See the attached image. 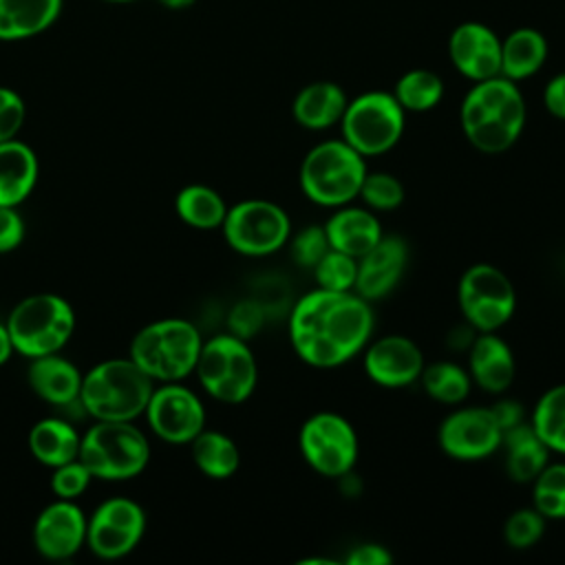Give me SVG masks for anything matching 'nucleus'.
<instances>
[{"mask_svg":"<svg viewBox=\"0 0 565 565\" xmlns=\"http://www.w3.org/2000/svg\"><path fill=\"white\" fill-rule=\"evenodd\" d=\"M152 382L130 358L106 360L82 377L79 402L97 422H132L146 411Z\"/></svg>","mask_w":565,"mask_h":565,"instance_id":"nucleus-3","label":"nucleus"},{"mask_svg":"<svg viewBox=\"0 0 565 565\" xmlns=\"http://www.w3.org/2000/svg\"><path fill=\"white\" fill-rule=\"evenodd\" d=\"M322 227L327 232L329 247L344 252L353 258L366 254L384 236L377 214L366 205L358 207L347 203L342 207H335Z\"/></svg>","mask_w":565,"mask_h":565,"instance_id":"nucleus-21","label":"nucleus"},{"mask_svg":"<svg viewBox=\"0 0 565 565\" xmlns=\"http://www.w3.org/2000/svg\"><path fill=\"white\" fill-rule=\"evenodd\" d=\"M419 382L424 386V393L446 406H459L468 399L472 380L468 369H463L457 362L439 360L433 364H424V371L419 375Z\"/></svg>","mask_w":565,"mask_h":565,"instance_id":"nucleus-31","label":"nucleus"},{"mask_svg":"<svg viewBox=\"0 0 565 565\" xmlns=\"http://www.w3.org/2000/svg\"><path fill=\"white\" fill-rule=\"evenodd\" d=\"M406 128V110L393 93L366 90L349 99L340 119L342 139L364 159L393 150Z\"/></svg>","mask_w":565,"mask_h":565,"instance_id":"nucleus-9","label":"nucleus"},{"mask_svg":"<svg viewBox=\"0 0 565 565\" xmlns=\"http://www.w3.org/2000/svg\"><path fill=\"white\" fill-rule=\"evenodd\" d=\"M38 157L18 141H0V205H20L38 183Z\"/></svg>","mask_w":565,"mask_h":565,"instance_id":"nucleus-25","label":"nucleus"},{"mask_svg":"<svg viewBox=\"0 0 565 565\" xmlns=\"http://www.w3.org/2000/svg\"><path fill=\"white\" fill-rule=\"evenodd\" d=\"M369 168L344 139H327L309 148L298 170L302 194L320 207H342L358 199Z\"/></svg>","mask_w":565,"mask_h":565,"instance_id":"nucleus-4","label":"nucleus"},{"mask_svg":"<svg viewBox=\"0 0 565 565\" xmlns=\"http://www.w3.org/2000/svg\"><path fill=\"white\" fill-rule=\"evenodd\" d=\"M490 411H492L494 419L499 422V426H501L503 430H508V428H512V426H516V424L523 422V406H521L519 402L510 399V397H503V399L494 402V404L490 406Z\"/></svg>","mask_w":565,"mask_h":565,"instance_id":"nucleus-45","label":"nucleus"},{"mask_svg":"<svg viewBox=\"0 0 565 565\" xmlns=\"http://www.w3.org/2000/svg\"><path fill=\"white\" fill-rule=\"evenodd\" d=\"M362 203L373 212H393L404 203V185L391 172H366L360 194Z\"/></svg>","mask_w":565,"mask_h":565,"instance_id":"nucleus-35","label":"nucleus"},{"mask_svg":"<svg viewBox=\"0 0 565 565\" xmlns=\"http://www.w3.org/2000/svg\"><path fill=\"white\" fill-rule=\"evenodd\" d=\"M265 322V311L256 300H241L232 307L227 324H230V333L249 340L254 333L260 331Z\"/></svg>","mask_w":565,"mask_h":565,"instance_id":"nucleus-40","label":"nucleus"},{"mask_svg":"<svg viewBox=\"0 0 565 565\" xmlns=\"http://www.w3.org/2000/svg\"><path fill=\"white\" fill-rule=\"evenodd\" d=\"M547 60V40L539 29L519 26L501 40V75L523 82L541 71Z\"/></svg>","mask_w":565,"mask_h":565,"instance_id":"nucleus-27","label":"nucleus"},{"mask_svg":"<svg viewBox=\"0 0 565 565\" xmlns=\"http://www.w3.org/2000/svg\"><path fill=\"white\" fill-rule=\"evenodd\" d=\"M13 351H15V349H13L11 335H9V331H7V324L0 322V366L11 358Z\"/></svg>","mask_w":565,"mask_h":565,"instance_id":"nucleus-46","label":"nucleus"},{"mask_svg":"<svg viewBox=\"0 0 565 565\" xmlns=\"http://www.w3.org/2000/svg\"><path fill=\"white\" fill-rule=\"evenodd\" d=\"M545 516L534 508L514 510L503 523V539L514 550H530L536 545L545 532Z\"/></svg>","mask_w":565,"mask_h":565,"instance_id":"nucleus-37","label":"nucleus"},{"mask_svg":"<svg viewBox=\"0 0 565 565\" xmlns=\"http://www.w3.org/2000/svg\"><path fill=\"white\" fill-rule=\"evenodd\" d=\"M532 505L547 521L565 519V461H547V466L532 479Z\"/></svg>","mask_w":565,"mask_h":565,"instance_id":"nucleus-34","label":"nucleus"},{"mask_svg":"<svg viewBox=\"0 0 565 565\" xmlns=\"http://www.w3.org/2000/svg\"><path fill=\"white\" fill-rule=\"evenodd\" d=\"M344 563H349V565H388V563H393V554L382 543L364 541V543L353 545L347 552Z\"/></svg>","mask_w":565,"mask_h":565,"instance_id":"nucleus-43","label":"nucleus"},{"mask_svg":"<svg viewBox=\"0 0 565 565\" xmlns=\"http://www.w3.org/2000/svg\"><path fill=\"white\" fill-rule=\"evenodd\" d=\"M53 470L55 472H53V479H51V488L57 494V499H68V501L77 499L88 488V483L93 479L90 470L79 459L62 463Z\"/></svg>","mask_w":565,"mask_h":565,"instance_id":"nucleus-39","label":"nucleus"},{"mask_svg":"<svg viewBox=\"0 0 565 565\" xmlns=\"http://www.w3.org/2000/svg\"><path fill=\"white\" fill-rule=\"evenodd\" d=\"M190 444L196 468L210 479H230L241 466L238 446L225 433L203 428Z\"/></svg>","mask_w":565,"mask_h":565,"instance_id":"nucleus-29","label":"nucleus"},{"mask_svg":"<svg viewBox=\"0 0 565 565\" xmlns=\"http://www.w3.org/2000/svg\"><path fill=\"white\" fill-rule=\"evenodd\" d=\"M77 459L95 479L124 481L148 466L150 446L146 435L130 422H97L79 437Z\"/></svg>","mask_w":565,"mask_h":565,"instance_id":"nucleus-8","label":"nucleus"},{"mask_svg":"<svg viewBox=\"0 0 565 565\" xmlns=\"http://www.w3.org/2000/svg\"><path fill=\"white\" fill-rule=\"evenodd\" d=\"M298 448L311 470L331 479L351 475L360 455V441L353 424L333 411L313 413L302 422Z\"/></svg>","mask_w":565,"mask_h":565,"instance_id":"nucleus-11","label":"nucleus"},{"mask_svg":"<svg viewBox=\"0 0 565 565\" xmlns=\"http://www.w3.org/2000/svg\"><path fill=\"white\" fill-rule=\"evenodd\" d=\"M106 2H135V0H106Z\"/></svg>","mask_w":565,"mask_h":565,"instance_id":"nucleus-48","label":"nucleus"},{"mask_svg":"<svg viewBox=\"0 0 565 565\" xmlns=\"http://www.w3.org/2000/svg\"><path fill=\"white\" fill-rule=\"evenodd\" d=\"M543 106H545V110L552 117L565 121V71L554 75L545 84V88H543Z\"/></svg>","mask_w":565,"mask_h":565,"instance_id":"nucleus-44","label":"nucleus"},{"mask_svg":"<svg viewBox=\"0 0 565 565\" xmlns=\"http://www.w3.org/2000/svg\"><path fill=\"white\" fill-rule=\"evenodd\" d=\"M468 373L472 384L490 395L508 391L516 373L510 344L497 331H479L468 347Z\"/></svg>","mask_w":565,"mask_h":565,"instance_id":"nucleus-20","label":"nucleus"},{"mask_svg":"<svg viewBox=\"0 0 565 565\" xmlns=\"http://www.w3.org/2000/svg\"><path fill=\"white\" fill-rule=\"evenodd\" d=\"M527 119L525 97L516 82L497 75L472 82L459 106V126L472 148L486 154L510 150Z\"/></svg>","mask_w":565,"mask_h":565,"instance_id":"nucleus-2","label":"nucleus"},{"mask_svg":"<svg viewBox=\"0 0 565 565\" xmlns=\"http://www.w3.org/2000/svg\"><path fill=\"white\" fill-rule=\"evenodd\" d=\"M313 280L322 289H333V291H353L355 276H358V258L329 249L311 269Z\"/></svg>","mask_w":565,"mask_h":565,"instance_id":"nucleus-36","label":"nucleus"},{"mask_svg":"<svg viewBox=\"0 0 565 565\" xmlns=\"http://www.w3.org/2000/svg\"><path fill=\"white\" fill-rule=\"evenodd\" d=\"M24 238V221L11 205H0V254L13 252Z\"/></svg>","mask_w":565,"mask_h":565,"instance_id":"nucleus-42","label":"nucleus"},{"mask_svg":"<svg viewBox=\"0 0 565 565\" xmlns=\"http://www.w3.org/2000/svg\"><path fill=\"white\" fill-rule=\"evenodd\" d=\"M203 340L199 329L183 318H166L143 327L130 342V360L152 380L179 382L199 360Z\"/></svg>","mask_w":565,"mask_h":565,"instance_id":"nucleus-5","label":"nucleus"},{"mask_svg":"<svg viewBox=\"0 0 565 565\" xmlns=\"http://www.w3.org/2000/svg\"><path fill=\"white\" fill-rule=\"evenodd\" d=\"M530 426L550 452L565 457V382L550 386L536 399Z\"/></svg>","mask_w":565,"mask_h":565,"instance_id":"nucleus-32","label":"nucleus"},{"mask_svg":"<svg viewBox=\"0 0 565 565\" xmlns=\"http://www.w3.org/2000/svg\"><path fill=\"white\" fill-rule=\"evenodd\" d=\"M146 532L143 508L126 497H115L97 505L86 525L90 552L104 561L130 554Z\"/></svg>","mask_w":565,"mask_h":565,"instance_id":"nucleus-14","label":"nucleus"},{"mask_svg":"<svg viewBox=\"0 0 565 565\" xmlns=\"http://www.w3.org/2000/svg\"><path fill=\"white\" fill-rule=\"evenodd\" d=\"M393 95L406 113H428L444 97V82L435 71L411 68L393 86Z\"/></svg>","mask_w":565,"mask_h":565,"instance_id":"nucleus-33","label":"nucleus"},{"mask_svg":"<svg viewBox=\"0 0 565 565\" xmlns=\"http://www.w3.org/2000/svg\"><path fill=\"white\" fill-rule=\"evenodd\" d=\"M194 373L205 393L223 404L245 402L258 382V364L247 340L221 333L203 342Z\"/></svg>","mask_w":565,"mask_h":565,"instance_id":"nucleus-7","label":"nucleus"},{"mask_svg":"<svg viewBox=\"0 0 565 565\" xmlns=\"http://www.w3.org/2000/svg\"><path fill=\"white\" fill-rule=\"evenodd\" d=\"M161 7L166 9H172V11H181V9H188L192 7L196 0H157Z\"/></svg>","mask_w":565,"mask_h":565,"instance_id":"nucleus-47","label":"nucleus"},{"mask_svg":"<svg viewBox=\"0 0 565 565\" xmlns=\"http://www.w3.org/2000/svg\"><path fill=\"white\" fill-rule=\"evenodd\" d=\"M457 302L470 329L499 331L516 311V291L503 269L475 263L459 278Z\"/></svg>","mask_w":565,"mask_h":565,"instance_id":"nucleus-12","label":"nucleus"},{"mask_svg":"<svg viewBox=\"0 0 565 565\" xmlns=\"http://www.w3.org/2000/svg\"><path fill=\"white\" fill-rule=\"evenodd\" d=\"M448 57L470 82L497 77L501 75V38L483 22H461L448 38Z\"/></svg>","mask_w":565,"mask_h":565,"instance_id":"nucleus-17","label":"nucleus"},{"mask_svg":"<svg viewBox=\"0 0 565 565\" xmlns=\"http://www.w3.org/2000/svg\"><path fill=\"white\" fill-rule=\"evenodd\" d=\"M408 265V243L397 234H384L358 258L353 291L369 302L386 298L402 280Z\"/></svg>","mask_w":565,"mask_h":565,"instance_id":"nucleus-19","label":"nucleus"},{"mask_svg":"<svg viewBox=\"0 0 565 565\" xmlns=\"http://www.w3.org/2000/svg\"><path fill=\"white\" fill-rule=\"evenodd\" d=\"M503 428L486 406H457L439 428L437 441L446 457L455 461H479L501 448Z\"/></svg>","mask_w":565,"mask_h":565,"instance_id":"nucleus-13","label":"nucleus"},{"mask_svg":"<svg viewBox=\"0 0 565 565\" xmlns=\"http://www.w3.org/2000/svg\"><path fill=\"white\" fill-rule=\"evenodd\" d=\"M347 104L349 97L340 84L320 79L302 86L296 93L291 102V115L305 130H327L340 124Z\"/></svg>","mask_w":565,"mask_h":565,"instance_id":"nucleus-22","label":"nucleus"},{"mask_svg":"<svg viewBox=\"0 0 565 565\" xmlns=\"http://www.w3.org/2000/svg\"><path fill=\"white\" fill-rule=\"evenodd\" d=\"M289 254L302 269H313L316 263L331 249L322 225H305L289 236Z\"/></svg>","mask_w":565,"mask_h":565,"instance_id":"nucleus-38","label":"nucleus"},{"mask_svg":"<svg viewBox=\"0 0 565 565\" xmlns=\"http://www.w3.org/2000/svg\"><path fill=\"white\" fill-rule=\"evenodd\" d=\"M143 413L152 433L168 444H190L205 428L201 399L179 382L154 388Z\"/></svg>","mask_w":565,"mask_h":565,"instance_id":"nucleus-15","label":"nucleus"},{"mask_svg":"<svg viewBox=\"0 0 565 565\" xmlns=\"http://www.w3.org/2000/svg\"><path fill=\"white\" fill-rule=\"evenodd\" d=\"M174 210L183 223L196 230H216L227 214L223 196L201 183H192L179 190L174 199Z\"/></svg>","mask_w":565,"mask_h":565,"instance_id":"nucleus-30","label":"nucleus"},{"mask_svg":"<svg viewBox=\"0 0 565 565\" xmlns=\"http://www.w3.org/2000/svg\"><path fill=\"white\" fill-rule=\"evenodd\" d=\"M501 448L505 450V470L516 483H532V479L547 466L550 450L539 439L530 422H521L503 430Z\"/></svg>","mask_w":565,"mask_h":565,"instance_id":"nucleus-26","label":"nucleus"},{"mask_svg":"<svg viewBox=\"0 0 565 565\" xmlns=\"http://www.w3.org/2000/svg\"><path fill=\"white\" fill-rule=\"evenodd\" d=\"M221 230L234 252L260 258L276 254L289 243L291 218L274 201L245 199L227 207Z\"/></svg>","mask_w":565,"mask_h":565,"instance_id":"nucleus-10","label":"nucleus"},{"mask_svg":"<svg viewBox=\"0 0 565 565\" xmlns=\"http://www.w3.org/2000/svg\"><path fill=\"white\" fill-rule=\"evenodd\" d=\"M4 324L13 349L33 360L57 353L71 340L75 313L62 296L33 294L11 309Z\"/></svg>","mask_w":565,"mask_h":565,"instance_id":"nucleus-6","label":"nucleus"},{"mask_svg":"<svg viewBox=\"0 0 565 565\" xmlns=\"http://www.w3.org/2000/svg\"><path fill=\"white\" fill-rule=\"evenodd\" d=\"M64 0H0V42L29 40L51 29Z\"/></svg>","mask_w":565,"mask_h":565,"instance_id":"nucleus-24","label":"nucleus"},{"mask_svg":"<svg viewBox=\"0 0 565 565\" xmlns=\"http://www.w3.org/2000/svg\"><path fill=\"white\" fill-rule=\"evenodd\" d=\"M29 450L31 455L49 466L57 468L62 463H68L77 459L79 455V435L71 424L57 417H46L40 419L31 430H29Z\"/></svg>","mask_w":565,"mask_h":565,"instance_id":"nucleus-28","label":"nucleus"},{"mask_svg":"<svg viewBox=\"0 0 565 565\" xmlns=\"http://www.w3.org/2000/svg\"><path fill=\"white\" fill-rule=\"evenodd\" d=\"M24 115L26 108L22 97L11 88L0 86V141L15 139L24 124Z\"/></svg>","mask_w":565,"mask_h":565,"instance_id":"nucleus-41","label":"nucleus"},{"mask_svg":"<svg viewBox=\"0 0 565 565\" xmlns=\"http://www.w3.org/2000/svg\"><path fill=\"white\" fill-rule=\"evenodd\" d=\"M86 516L68 499L49 503L35 519L33 545L46 561H66L86 543Z\"/></svg>","mask_w":565,"mask_h":565,"instance_id":"nucleus-18","label":"nucleus"},{"mask_svg":"<svg viewBox=\"0 0 565 565\" xmlns=\"http://www.w3.org/2000/svg\"><path fill=\"white\" fill-rule=\"evenodd\" d=\"M362 362L366 377L384 388H404L415 384L426 364L415 340L402 333L369 340Z\"/></svg>","mask_w":565,"mask_h":565,"instance_id":"nucleus-16","label":"nucleus"},{"mask_svg":"<svg viewBox=\"0 0 565 565\" xmlns=\"http://www.w3.org/2000/svg\"><path fill=\"white\" fill-rule=\"evenodd\" d=\"M373 327L375 316L369 300L355 291L316 287L291 307L289 342L305 364L335 369L364 351Z\"/></svg>","mask_w":565,"mask_h":565,"instance_id":"nucleus-1","label":"nucleus"},{"mask_svg":"<svg viewBox=\"0 0 565 565\" xmlns=\"http://www.w3.org/2000/svg\"><path fill=\"white\" fill-rule=\"evenodd\" d=\"M31 391L49 404L68 406L79 402L82 375L75 364L60 358L57 353L33 358L26 371Z\"/></svg>","mask_w":565,"mask_h":565,"instance_id":"nucleus-23","label":"nucleus"}]
</instances>
